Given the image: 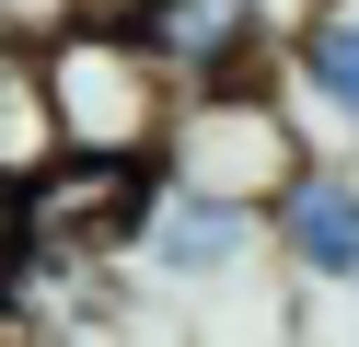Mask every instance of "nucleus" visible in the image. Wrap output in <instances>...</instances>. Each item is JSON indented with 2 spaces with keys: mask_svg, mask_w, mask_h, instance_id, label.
Returning a JSON list of instances; mask_svg holds the SVG:
<instances>
[{
  "mask_svg": "<svg viewBox=\"0 0 359 347\" xmlns=\"http://www.w3.org/2000/svg\"><path fill=\"white\" fill-rule=\"evenodd\" d=\"M35 69H47V104H58V151H128V162H163V128H174V69L163 46L140 35L128 12H93L81 0L70 23L35 35Z\"/></svg>",
  "mask_w": 359,
  "mask_h": 347,
  "instance_id": "f257e3e1",
  "label": "nucleus"
},
{
  "mask_svg": "<svg viewBox=\"0 0 359 347\" xmlns=\"http://www.w3.org/2000/svg\"><path fill=\"white\" fill-rule=\"evenodd\" d=\"M302 174V139L266 93L243 81H186L174 93V128H163V185H197V197H232V208H278V185Z\"/></svg>",
  "mask_w": 359,
  "mask_h": 347,
  "instance_id": "f03ea898",
  "label": "nucleus"
},
{
  "mask_svg": "<svg viewBox=\"0 0 359 347\" xmlns=\"http://www.w3.org/2000/svg\"><path fill=\"white\" fill-rule=\"evenodd\" d=\"M151 197H163V162H128V151H58L47 174L24 185V231H47V243H93V254H140Z\"/></svg>",
  "mask_w": 359,
  "mask_h": 347,
  "instance_id": "7ed1b4c3",
  "label": "nucleus"
},
{
  "mask_svg": "<svg viewBox=\"0 0 359 347\" xmlns=\"http://www.w3.org/2000/svg\"><path fill=\"white\" fill-rule=\"evenodd\" d=\"M128 23L163 46L174 81H232V69L255 58V0H140Z\"/></svg>",
  "mask_w": 359,
  "mask_h": 347,
  "instance_id": "20e7f679",
  "label": "nucleus"
},
{
  "mask_svg": "<svg viewBox=\"0 0 359 347\" xmlns=\"http://www.w3.org/2000/svg\"><path fill=\"white\" fill-rule=\"evenodd\" d=\"M266 208H232V197H197V185H163L151 197V220H140V254L163 278H220L243 254V231H255Z\"/></svg>",
  "mask_w": 359,
  "mask_h": 347,
  "instance_id": "39448f33",
  "label": "nucleus"
},
{
  "mask_svg": "<svg viewBox=\"0 0 359 347\" xmlns=\"http://www.w3.org/2000/svg\"><path fill=\"white\" fill-rule=\"evenodd\" d=\"M266 220H278V243H290L302 278H359V185L348 174H313V162H302Z\"/></svg>",
  "mask_w": 359,
  "mask_h": 347,
  "instance_id": "423d86ee",
  "label": "nucleus"
},
{
  "mask_svg": "<svg viewBox=\"0 0 359 347\" xmlns=\"http://www.w3.org/2000/svg\"><path fill=\"white\" fill-rule=\"evenodd\" d=\"M47 162H58L47 69H35V46H0V185H35Z\"/></svg>",
  "mask_w": 359,
  "mask_h": 347,
  "instance_id": "0eeeda50",
  "label": "nucleus"
},
{
  "mask_svg": "<svg viewBox=\"0 0 359 347\" xmlns=\"http://www.w3.org/2000/svg\"><path fill=\"white\" fill-rule=\"evenodd\" d=\"M290 69L336 128H359V0H313V23L290 35Z\"/></svg>",
  "mask_w": 359,
  "mask_h": 347,
  "instance_id": "6e6552de",
  "label": "nucleus"
},
{
  "mask_svg": "<svg viewBox=\"0 0 359 347\" xmlns=\"http://www.w3.org/2000/svg\"><path fill=\"white\" fill-rule=\"evenodd\" d=\"M12 254H24V185H0V278H12Z\"/></svg>",
  "mask_w": 359,
  "mask_h": 347,
  "instance_id": "1a4fd4ad",
  "label": "nucleus"
},
{
  "mask_svg": "<svg viewBox=\"0 0 359 347\" xmlns=\"http://www.w3.org/2000/svg\"><path fill=\"white\" fill-rule=\"evenodd\" d=\"M93 12H140V0H93Z\"/></svg>",
  "mask_w": 359,
  "mask_h": 347,
  "instance_id": "9d476101",
  "label": "nucleus"
}]
</instances>
